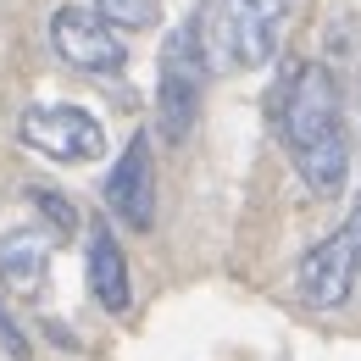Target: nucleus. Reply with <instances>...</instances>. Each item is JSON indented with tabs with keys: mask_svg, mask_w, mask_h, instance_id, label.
I'll list each match as a JSON object with an SVG mask.
<instances>
[{
	"mask_svg": "<svg viewBox=\"0 0 361 361\" xmlns=\"http://www.w3.org/2000/svg\"><path fill=\"white\" fill-rule=\"evenodd\" d=\"M272 128L289 156V167L312 195H339L350 178V134H345V106L339 84L317 61H289L278 94H272Z\"/></svg>",
	"mask_w": 361,
	"mask_h": 361,
	"instance_id": "obj_1",
	"label": "nucleus"
},
{
	"mask_svg": "<svg viewBox=\"0 0 361 361\" xmlns=\"http://www.w3.org/2000/svg\"><path fill=\"white\" fill-rule=\"evenodd\" d=\"M17 134H23L28 150H39L50 161H67V167L106 156V128L84 106H28L23 123H17Z\"/></svg>",
	"mask_w": 361,
	"mask_h": 361,
	"instance_id": "obj_5",
	"label": "nucleus"
},
{
	"mask_svg": "<svg viewBox=\"0 0 361 361\" xmlns=\"http://www.w3.org/2000/svg\"><path fill=\"white\" fill-rule=\"evenodd\" d=\"M106 206H111V217L128 228H145L156 223V161H150V139L134 134L123 145V156H117V167H111V178H106Z\"/></svg>",
	"mask_w": 361,
	"mask_h": 361,
	"instance_id": "obj_7",
	"label": "nucleus"
},
{
	"mask_svg": "<svg viewBox=\"0 0 361 361\" xmlns=\"http://www.w3.org/2000/svg\"><path fill=\"white\" fill-rule=\"evenodd\" d=\"M34 206H39V212L50 217V228H56V239H67V233L78 228V212H73V206H67L61 195H50V189H34Z\"/></svg>",
	"mask_w": 361,
	"mask_h": 361,
	"instance_id": "obj_11",
	"label": "nucleus"
},
{
	"mask_svg": "<svg viewBox=\"0 0 361 361\" xmlns=\"http://www.w3.org/2000/svg\"><path fill=\"white\" fill-rule=\"evenodd\" d=\"M50 45L67 67L78 73H117L128 61V45H123V28L106 23L94 6H61L50 17Z\"/></svg>",
	"mask_w": 361,
	"mask_h": 361,
	"instance_id": "obj_6",
	"label": "nucleus"
},
{
	"mask_svg": "<svg viewBox=\"0 0 361 361\" xmlns=\"http://www.w3.org/2000/svg\"><path fill=\"white\" fill-rule=\"evenodd\" d=\"M90 295L100 312L111 317H128L134 306V278H128V256H123V245H117V233L106 223L90 228Z\"/></svg>",
	"mask_w": 361,
	"mask_h": 361,
	"instance_id": "obj_8",
	"label": "nucleus"
},
{
	"mask_svg": "<svg viewBox=\"0 0 361 361\" xmlns=\"http://www.w3.org/2000/svg\"><path fill=\"white\" fill-rule=\"evenodd\" d=\"M356 289H361V278H356Z\"/></svg>",
	"mask_w": 361,
	"mask_h": 361,
	"instance_id": "obj_13",
	"label": "nucleus"
},
{
	"mask_svg": "<svg viewBox=\"0 0 361 361\" xmlns=\"http://www.w3.org/2000/svg\"><path fill=\"white\" fill-rule=\"evenodd\" d=\"M295 0H200L195 34L212 61V73H256L267 67Z\"/></svg>",
	"mask_w": 361,
	"mask_h": 361,
	"instance_id": "obj_2",
	"label": "nucleus"
},
{
	"mask_svg": "<svg viewBox=\"0 0 361 361\" xmlns=\"http://www.w3.org/2000/svg\"><path fill=\"white\" fill-rule=\"evenodd\" d=\"M0 350H6L11 361H28V334L11 322V312H6V306H0Z\"/></svg>",
	"mask_w": 361,
	"mask_h": 361,
	"instance_id": "obj_12",
	"label": "nucleus"
},
{
	"mask_svg": "<svg viewBox=\"0 0 361 361\" xmlns=\"http://www.w3.org/2000/svg\"><path fill=\"white\" fill-rule=\"evenodd\" d=\"M94 11L106 17V23H117V28H156V17H161V0H94Z\"/></svg>",
	"mask_w": 361,
	"mask_h": 361,
	"instance_id": "obj_10",
	"label": "nucleus"
},
{
	"mask_svg": "<svg viewBox=\"0 0 361 361\" xmlns=\"http://www.w3.org/2000/svg\"><path fill=\"white\" fill-rule=\"evenodd\" d=\"M45 272H50V239L39 228H11L0 233V283L23 300H34L45 289Z\"/></svg>",
	"mask_w": 361,
	"mask_h": 361,
	"instance_id": "obj_9",
	"label": "nucleus"
},
{
	"mask_svg": "<svg viewBox=\"0 0 361 361\" xmlns=\"http://www.w3.org/2000/svg\"><path fill=\"white\" fill-rule=\"evenodd\" d=\"M206 78H212V61L200 50V34H195V17L167 34L161 45V67H156V128L161 139L183 145V134L195 128L200 117V94H206Z\"/></svg>",
	"mask_w": 361,
	"mask_h": 361,
	"instance_id": "obj_3",
	"label": "nucleus"
},
{
	"mask_svg": "<svg viewBox=\"0 0 361 361\" xmlns=\"http://www.w3.org/2000/svg\"><path fill=\"white\" fill-rule=\"evenodd\" d=\"M361 278V217H350L345 228H334L328 239H317L295 267V289L312 312H339L356 295Z\"/></svg>",
	"mask_w": 361,
	"mask_h": 361,
	"instance_id": "obj_4",
	"label": "nucleus"
}]
</instances>
